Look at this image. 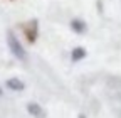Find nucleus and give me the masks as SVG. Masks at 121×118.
<instances>
[{"instance_id":"nucleus-1","label":"nucleus","mask_w":121,"mask_h":118,"mask_svg":"<svg viewBox=\"0 0 121 118\" xmlns=\"http://www.w3.org/2000/svg\"><path fill=\"white\" fill-rule=\"evenodd\" d=\"M7 44H9V49L10 52L19 59V61H27V51L24 49V46L19 42V39L15 37V34L12 31L7 32Z\"/></svg>"},{"instance_id":"nucleus-2","label":"nucleus","mask_w":121,"mask_h":118,"mask_svg":"<svg viewBox=\"0 0 121 118\" xmlns=\"http://www.w3.org/2000/svg\"><path fill=\"white\" fill-rule=\"evenodd\" d=\"M24 34H25V37H27V41H29L30 44H34V42L37 41L39 24H37L35 19H34V20H30V22H27V24L24 25Z\"/></svg>"},{"instance_id":"nucleus-3","label":"nucleus","mask_w":121,"mask_h":118,"mask_svg":"<svg viewBox=\"0 0 121 118\" xmlns=\"http://www.w3.org/2000/svg\"><path fill=\"white\" fill-rule=\"evenodd\" d=\"M27 111H29L30 115H32L34 118H45V116H47L45 110L39 105V103H34V101L27 103Z\"/></svg>"},{"instance_id":"nucleus-4","label":"nucleus","mask_w":121,"mask_h":118,"mask_svg":"<svg viewBox=\"0 0 121 118\" xmlns=\"http://www.w3.org/2000/svg\"><path fill=\"white\" fill-rule=\"evenodd\" d=\"M5 86L9 90H12V91H24L25 90V83L20 81L19 78H9L5 81Z\"/></svg>"},{"instance_id":"nucleus-5","label":"nucleus","mask_w":121,"mask_h":118,"mask_svg":"<svg viewBox=\"0 0 121 118\" xmlns=\"http://www.w3.org/2000/svg\"><path fill=\"white\" fill-rule=\"evenodd\" d=\"M71 29H72L76 34H84V32L87 31V25H86V22L81 20V19H72V20H71Z\"/></svg>"},{"instance_id":"nucleus-6","label":"nucleus","mask_w":121,"mask_h":118,"mask_svg":"<svg viewBox=\"0 0 121 118\" xmlns=\"http://www.w3.org/2000/svg\"><path fill=\"white\" fill-rule=\"evenodd\" d=\"M86 56H87V52H86V49H84V47H74V49H72V52H71V59H72V63H79V61H82Z\"/></svg>"},{"instance_id":"nucleus-7","label":"nucleus","mask_w":121,"mask_h":118,"mask_svg":"<svg viewBox=\"0 0 121 118\" xmlns=\"http://www.w3.org/2000/svg\"><path fill=\"white\" fill-rule=\"evenodd\" d=\"M78 118H86V116H84V115H79V116H78Z\"/></svg>"},{"instance_id":"nucleus-8","label":"nucleus","mask_w":121,"mask_h":118,"mask_svg":"<svg viewBox=\"0 0 121 118\" xmlns=\"http://www.w3.org/2000/svg\"><path fill=\"white\" fill-rule=\"evenodd\" d=\"M2 95H4V91H2V90H0V96H2Z\"/></svg>"}]
</instances>
